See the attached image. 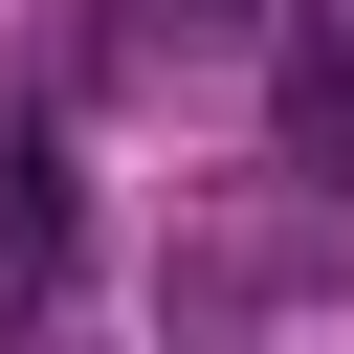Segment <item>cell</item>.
<instances>
[{"mask_svg": "<svg viewBox=\"0 0 354 354\" xmlns=\"http://www.w3.org/2000/svg\"><path fill=\"white\" fill-rule=\"evenodd\" d=\"M66 266H88V199H66V155H44V133H0V310H44Z\"/></svg>", "mask_w": 354, "mask_h": 354, "instance_id": "obj_1", "label": "cell"}, {"mask_svg": "<svg viewBox=\"0 0 354 354\" xmlns=\"http://www.w3.org/2000/svg\"><path fill=\"white\" fill-rule=\"evenodd\" d=\"M199 22H243V0H111V44H199Z\"/></svg>", "mask_w": 354, "mask_h": 354, "instance_id": "obj_2", "label": "cell"}]
</instances>
